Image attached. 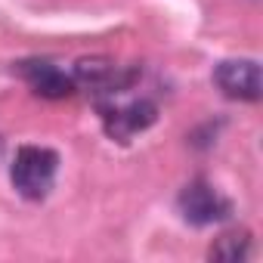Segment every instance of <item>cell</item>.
Returning <instances> with one entry per match:
<instances>
[{
  "mask_svg": "<svg viewBox=\"0 0 263 263\" xmlns=\"http://www.w3.org/2000/svg\"><path fill=\"white\" fill-rule=\"evenodd\" d=\"M248 251H251V232L248 229H232V232H223L211 245L208 257L211 260H223V263H238V260L248 257Z\"/></svg>",
  "mask_w": 263,
  "mask_h": 263,
  "instance_id": "52a82bcc",
  "label": "cell"
},
{
  "mask_svg": "<svg viewBox=\"0 0 263 263\" xmlns=\"http://www.w3.org/2000/svg\"><path fill=\"white\" fill-rule=\"evenodd\" d=\"M99 118L105 134L118 143H130L137 134L149 130L158 121V105L152 99H130V102H99Z\"/></svg>",
  "mask_w": 263,
  "mask_h": 263,
  "instance_id": "7a4b0ae2",
  "label": "cell"
},
{
  "mask_svg": "<svg viewBox=\"0 0 263 263\" xmlns=\"http://www.w3.org/2000/svg\"><path fill=\"white\" fill-rule=\"evenodd\" d=\"M19 74L44 99H65V96H71L78 90L74 74H65L50 59H25V62H19Z\"/></svg>",
  "mask_w": 263,
  "mask_h": 263,
  "instance_id": "8992f818",
  "label": "cell"
},
{
  "mask_svg": "<svg viewBox=\"0 0 263 263\" xmlns=\"http://www.w3.org/2000/svg\"><path fill=\"white\" fill-rule=\"evenodd\" d=\"M56 171H59V155L53 149H47V146H22L16 152V158H13L10 180H13L19 195H25L31 201H41L53 189Z\"/></svg>",
  "mask_w": 263,
  "mask_h": 263,
  "instance_id": "6da1fadb",
  "label": "cell"
},
{
  "mask_svg": "<svg viewBox=\"0 0 263 263\" xmlns=\"http://www.w3.org/2000/svg\"><path fill=\"white\" fill-rule=\"evenodd\" d=\"M137 78H140L137 68H118L105 59H84L74 68V84L84 90H93L96 96H105V99H115L118 93L130 90V84Z\"/></svg>",
  "mask_w": 263,
  "mask_h": 263,
  "instance_id": "277c9868",
  "label": "cell"
},
{
  "mask_svg": "<svg viewBox=\"0 0 263 263\" xmlns=\"http://www.w3.org/2000/svg\"><path fill=\"white\" fill-rule=\"evenodd\" d=\"M177 208H180L183 220L192 223V226H211V223H220V220H226L232 214L229 198H223L208 180L186 183L180 198H177Z\"/></svg>",
  "mask_w": 263,
  "mask_h": 263,
  "instance_id": "3957f363",
  "label": "cell"
},
{
  "mask_svg": "<svg viewBox=\"0 0 263 263\" xmlns=\"http://www.w3.org/2000/svg\"><path fill=\"white\" fill-rule=\"evenodd\" d=\"M214 84L223 96L238 102H257L260 99V65L254 59H226L214 71Z\"/></svg>",
  "mask_w": 263,
  "mask_h": 263,
  "instance_id": "5b68a950",
  "label": "cell"
}]
</instances>
